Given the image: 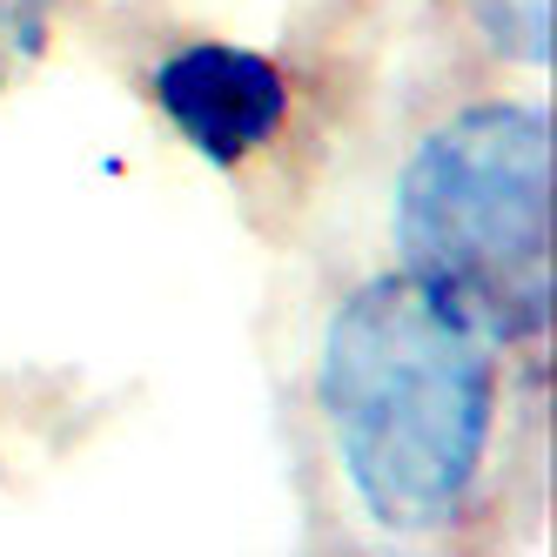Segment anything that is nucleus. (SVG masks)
I'll use <instances>...</instances> for the list:
<instances>
[{
	"instance_id": "nucleus-4",
	"label": "nucleus",
	"mask_w": 557,
	"mask_h": 557,
	"mask_svg": "<svg viewBox=\"0 0 557 557\" xmlns=\"http://www.w3.org/2000/svg\"><path fill=\"white\" fill-rule=\"evenodd\" d=\"M463 21L484 41L491 61L524 67V74H550V54H557V8L550 0H463Z\"/></svg>"
},
{
	"instance_id": "nucleus-2",
	"label": "nucleus",
	"mask_w": 557,
	"mask_h": 557,
	"mask_svg": "<svg viewBox=\"0 0 557 557\" xmlns=\"http://www.w3.org/2000/svg\"><path fill=\"white\" fill-rule=\"evenodd\" d=\"M557 148L544 101H470L444 114L396 175V269L463 309L497 349L550 336L557 296Z\"/></svg>"
},
{
	"instance_id": "nucleus-3",
	"label": "nucleus",
	"mask_w": 557,
	"mask_h": 557,
	"mask_svg": "<svg viewBox=\"0 0 557 557\" xmlns=\"http://www.w3.org/2000/svg\"><path fill=\"white\" fill-rule=\"evenodd\" d=\"M148 95L162 108V122L175 128V141L222 175L275 148L296 114V88L283 61H269L262 48H235V41L169 48L148 67Z\"/></svg>"
},
{
	"instance_id": "nucleus-1",
	"label": "nucleus",
	"mask_w": 557,
	"mask_h": 557,
	"mask_svg": "<svg viewBox=\"0 0 557 557\" xmlns=\"http://www.w3.org/2000/svg\"><path fill=\"white\" fill-rule=\"evenodd\" d=\"M497 404V343L410 269H383L330 309L315 417L376 531L444 537L463 524L491 470Z\"/></svg>"
},
{
	"instance_id": "nucleus-5",
	"label": "nucleus",
	"mask_w": 557,
	"mask_h": 557,
	"mask_svg": "<svg viewBox=\"0 0 557 557\" xmlns=\"http://www.w3.org/2000/svg\"><path fill=\"white\" fill-rule=\"evenodd\" d=\"M61 8L67 0H0V88L34 67V54L48 48Z\"/></svg>"
}]
</instances>
